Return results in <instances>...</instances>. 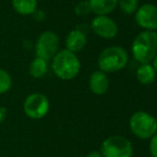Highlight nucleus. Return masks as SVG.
Instances as JSON below:
<instances>
[{"mask_svg": "<svg viewBox=\"0 0 157 157\" xmlns=\"http://www.w3.org/2000/svg\"><path fill=\"white\" fill-rule=\"evenodd\" d=\"M134 58L141 64H147L157 55V33L143 31L136 36L132 45Z\"/></svg>", "mask_w": 157, "mask_h": 157, "instance_id": "obj_1", "label": "nucleus"}, {"mask_svg": "<svg viewBox=\"0 0 157 157\" xmlns=\"http://www.w3.org/2000/svg\"><path fill=\"white\" fill-rule=\"evenodd\" d=\"M52 71L61 80H71L80 72V61L74 52L60 50L52 58Z\"/></svg>", "mask_w": 157, "mask_h": 157, "instance_id": "obj_2", "label": "nucleus"}, {"mask_svg": "<svg viewBox=\"0 0 157 157\" xmlns=\"http://www.w3.org/2000/svg\"><path fill=\"white\" fill-rule=\"evenodd\" d=\"M128 62L127 52L120 46L107 47L101 52L98 57L99 71L106 73H114L124 68Z\"/></svg>", "mask_w": 157, "mask_h": 157, "instance_id": "obj_3", "label": "nucleus"}, {"mask_svg": "<svg viewBox=\"0 0 157 157\" xmlns=\"http://www.w3.org/2000/svg\"><path fill=\"white\" fill-rule=\"evenodd\" d=\"M129 128L140 139H151L157 132V120L147 111H137L130 117Z\"/></svg>", "mask_w": 157, "mask_h": 157, "instance_id": "obj_4", "label": "nucleus"}, {"mask_svg": "<svg viewBox=\"0 0 157 157\" xmlns=\"http://www.w3.org/2000/svg\"><path fill=\"white\" fill-rule=\"evenodd\" d=\"M99 153L103 157H132L134 147L127 138L114 135L103 141Z\"/></svg>", "mask_w": 157, "mask_h": 157, "instance_id": "obj_5", "label": "nucleus"}, {"mask_svg": "<svg viewBox=\"0 0 157 157\" xmlns=\"http://www.w3.org/2000/svg\"><path fill=\"white\" fill-rule=\"evenodd\" d=\"M49 99L42 93L29 94L23 105L25 114L32 120H41L45 118L49 111Z\"/></svg>", "mask_w": 157, "mask_h": 157, "instance_id": "obj_6", "label": "nucleus"}, {"mask_svg": "<svg viewBox=\"0 0 157 157\" xmlns=\"http://www.w3.org/2000/svg\"><path fill=\"white\" fill-rule=\"evenodd\" d=\"M59 47V37L52 31L43 32L35 44V55L37 58L48 61L56 56Z\"/></svg>", "mask_w": 157, "mask_h": 157, "instance_id": "obj_7", "label": "nucleus"}, {"mask_svg": "<svg viewBox=\"0 0 157 157\" xmlns=\"http://www.w3.org/2000/svg\"><path fill=\"white\" fill-rule=\"evenodd\" d=\"M136 21L138 26L153 31L157 29V6L151 3L141 6L136 12Z\"/></svg>", "mask_w": 157, "mask_h": 157, "instance_id": "obj_8", "label": "nucleus"}, {"mask_svg": "<svg viewBox=\"0 0 157 157\" xmlns=\"http://www.w3.org/2000/svg\"><path fill=\"white\" fill-rule=\"evenodd\" d=\"M91 28L95 34L104 39H112L118 33L117 24L106 15L94 17L91 23Z\"/></svg>", "mask_w": 157, "mask_h": 157, "instance_id": "obj_9", "label": "nucleus"}, {"mask_svg": "<svg viewBox=\"0 0 157 157\" xmlns=\"http://www.w3.org/2000/svg\"><path fill=\"white\" fill-rule=\"evenodd\" d=\"M89 87L95 95H103L109 89V79L107 75L101 71H95L89 79Z\"/></svg>", "mask_w": 157, "mask_h": 157, "instance_id": "obj_10", "label": "nucleus"}, {"mask_svg": "<svg viewBox=\"0 0 157 157\" xmlns=\"http://www.w3.org/2000/svg\"><path fill=\"white\" fill-rule=\"evenodd\" d=\"M65 44L66 49L75 54V52H80L81 49H83V47L87 44V37H86L85 33L80 31L79 29L72 30L68 33L67 37H66Z\"/></svg>", "mask_w": 157, "mask_h": 157, "instance_id": "obj_11", "label": "nucleus"}, {"mask_svg": "<svg viewBox=\"0 0 157 157\" xmlns=\"http://www.w3.org/2000/svg\"><path fill=\"white\" fill-rule=\"evenodd\" d=\"M91 11L97 15H106L111 13L118 4V0H89Z\"/></svg>", "mask_w": 157, "mask_h": 157, "instance_id": "obj_12", "label": "nucleus"}, {"mask_svg": "<svg viewBox=\"0 0 157 157\" xmlns=\"http://www.w3.org/2000/svg\"><path fill=\"white\" fill-rule=\"evenodd\" d=\"M137 79L142 85H151L156 79V71L150 63L141 64L137 70Z\"/></svg>", "mask_w": 157, "mask_h": 157, "instance_id": "obj_13", "label": "nucleus"}, {"mask_svg": "<svg viewBox=\"0 0 157 157\" xmlns=\"http://www.w3.org/2000/svg\"><path fill=\"white\" fill-rule=\"evenodd\" d=\"M48 72V63L46 60L41 58H34L29 65V74L33 78L40 79L44 77Z\"/></svg>", "mask_w": 157, "mask_h": 157, "instance_id": "obj_14", "label": "nucleus"}, {"mask_svg": "<svg viewBox=\"0 0 157 157\" xmlns=\"http://www.w3.org/2000/svg\"><path fill=\"white\" fill-rule=\"evenodd\" d=\"M14 10L21 15H30L35 12L37 0H12Z\"/></svg>", "mask_w": 157, "mask_h": 157, "instance_id": "obj_15", "label": "nucleus"}, {"mask_svg": "<svg viewBox=\"0 0 157 157\" xmlns=\"http://www.w3.org/2000/svg\"><path fill=\"white\" fill-rule=\"evenodd\" d=\"M12 87V78L6 71L0 68V94H4Z\"/></svg>", "mask_w": 157, "mask_h": 157, "instance_id": "obj_16", "label": "nucleus"}, {"mask_svg": "<svg viewBox=\"0 0 157 157\" xmlns=\"http://www.w3.org/2000/svg\"><path fill=\"white\" fill-rule=\"evenodd\" d=\"M121 10L127 15L132 14L138 9V0H118Z\"/></svg>", "mask_w": 157, "mask_h": 157, "instance_id": "obj_17", "label": "nucleus"}, {"mask_svg": "<svg viewBox=\"0 0 157 157\" xmlns=\"http://www.w3.org/2000/svg\"><path fill=\"white\" fill-rule=\"evenodd\" d=\"M91 12V6L89 1H81L75 6V13L78 16H85Z\"/></svg>", "mask_w": 157, "mask_h": 157, "instance_id": "obj_18", "label": "nucleus"}, {"mask_svg": "<svg viewBox=\"0 0 157 157\" xmlns=\"http://www.w3.org/2000/svg\"><path fill=\"white\" fill-rule=\"evenodd\" d=\"M150 153H151L152 157H157V132L151 138L150 141Z\"/></svg>", "mask_w": 157, "mask_h": 157, "instance_id": "obj_19", "label": "nucleus"}, {"mask_svg": "<svg viewBox=\"0 0 157 157\" xmlns=\"http://www.w3.org/2000/svg\"><path fill=\"white\" fill-rule=\"evenodd\" d=\"M6 114H8L6 108L0 106V124L4 122V120H6Z\"/></svg>", "mask_w": 157, "mask_h": 157, "instance_id": "obj_20", "label": "nucleus"}, {"mask_svg": "<svg viewBox=\"0 0 157 157\" xmlns=\"http://www.w3.org/2000/svg\"><path fill=\"white\" fill-rule=\"evenodd\" d=\"M86 157H103V156H101V154L99 153L98 151H92V152H90Z\"/></svg>", "mask_w": 157, "mask_h": 157, "instance_id": "obj_21", "label": "nucleus"}, {"mask_svg": "<svg viewBox=\"0 0 157 157\" xmlns=\"http://www.w3.org/2000/svg\"><path fill=\"white\" fill-rule=\"evenodd\" d=\"M154 67V70L156 71V73H157V55L155 56V58L153 59V65H152Z\"/></svg>", "mask_w": 157, "mask_h": 157, "instance_id": "obj_22", "label": "nucleus"}]
</instances>
